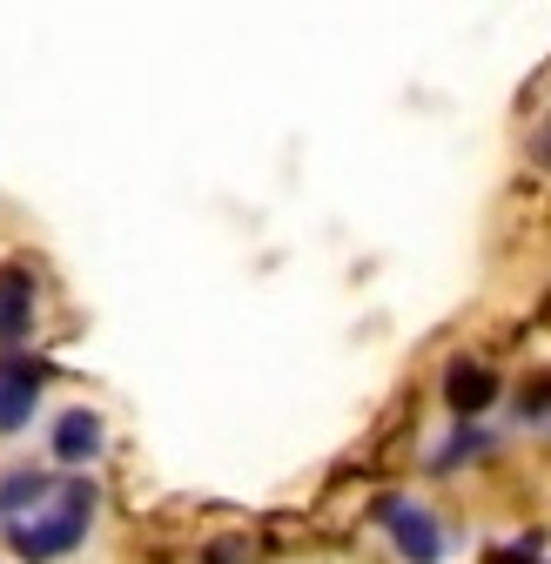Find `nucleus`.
<instances>
[{
  "label": "nucleus",
  "mask_w": 551,
  "mask_h": 564,
  "mask_svg": "<svg viewBox=\"0 0 551 564\" xmlns=\"http://www.w3.org/2000/svg\"><path fill=\"white\" fill-rule=\"evenodd\" d=\"M95 498H101V490H95L88 477L54 484V498H47L34 518L8 524L14 557H21V564H54V557H67V551H75V544L88 538V524H95Z\"/></svg>",
  "instance_id": "obj_1"
},
{
  "label": "nucleus",
  "mask_w": 551,
  "mask_h": 564,
  "mask_svg": "<svg viewBox=\"0 0 551 564\" xmlns=\"http://www.w3.org/2000/svg\"><path fill=\"white\" fill-rule=\"evenodd\" d=\"M444 403H451L457 416H477V410H491V403H498V377H491L485 364L457 357V364L444 370Z\"/></svg>",
  "instance_id": "obj_4"
},
{
  "label": "nucleus",
  "mask_w": 551,
  "mask_h": 564,
  "mask_svg": "<svg viewBox=\"0 0 551 564\" xmlns=\"http://www.w3.org/2000/svg\"><path fill=\"white\" fill-rule=\"evenodd\" d=\"M538 551H544V538H525V544H498L485 564H544Z\"/></svg>",
  "instance_id": "obj_9"
},
{
  "label": "nucleus",
  "mask_w": 551,
  "mask_h": 564,
  "mask_svg": "<svg viewBox=\"0 0 551 564\" xmlns=\"http://www.w3.org/2000/svg\"><path fill=\"white\" fill-rule=\"evenodd\" d=\"M491 451V437L477 431V423H464V431L451 437V451H437V470H457V464H471V457H485Z\"/></svg>",
  "instance_id": "obj_8"
},
{
  "label": "nucleus",
  "mask_w": 551,
  "mask_h": 564,
  "mask_svg": "<svg viewBox=\"0 0 551 564\" xmlns=\"http://www.w3.org/2000/svg\"><path fill=\"white\" fill-rule=\"evenodd\" d=\"M209 564H242V551H236V544H216V551H209Z\"/></svg>",
  "instance_id": "obj_10"
},
{
  "label": "nucleus",
  "mask_w": 551,
  "mask_h": 564,
  "mask_svg": "<svg viewBox=\"0 0 551 564\" xmlns=\"http://www.w3.org/2000/svg\"><path fill=\"white\" fill-rule=\"evenodd\" d=\"M47 498H54V477L34 470V464H14L8 477H0V531L21 524V511H41Z\"/></svg>",
  "instance_id": "obj_5"
},
{
  "label": "nucleus",
  "mask_w": 551,
  "mask_h": 564,
  "mask_svg": "<svg viewBox=\"0 0 551 564\" xmlns=\"http://www.w3.org/2000/svg\"><path fill=\"white\" fill-rule=\"evenodd\" d=\"M377 518H383V531H390V544H397V557H403V564H444V531H437V518H431L424 505H410V498H383V505H377Z\"/></svg>",
  "instance_id": "obj_2"
},
{
  "label": "nucleus",
  "mask_w": 551,
  "mask_h": 564,
  "mask_svg": "<svg viewBox=\"0 0 551 564\" xmlns=\"http://www.w3.org/2000/svg\"><path fill=\"white\" fill-rule=\"evenodd\" d=\"M28 323H34V275L0 269V343H21Z\"/></svg>",
  "instance_id": "obj_7"
},
{
  "label": "nucleus",
  "mask_w": 551,
  "mask_h": 564,
  "mask_svg": "<svg viewBox=\"0 0 551 564\" xmlns=\"http://www.w3.org/2000/svg\"><path fill=\"white\" fill-rule=\"evenodd\" d=\"M54 457L61 464H95L101 457V416L95 410H61L54 416Z\"/></svg>",
  "instance_id": "obj_6"
},
{
  "label": "nucleus",
  "mask_w": 551,
  "mask_h": 564,
  "mask_svg": "<svg viewBox=\"0 0 551 564\" xmlns=\"http://www.w3.org/2000/svg\"><path fill=\"white\" fill-rule=\"evenodd\" d=\"M41 410V364L21 357V349H0V431H28Z\"/></svg>",
  "instance_id": "obj_3"
}]
</instances>
